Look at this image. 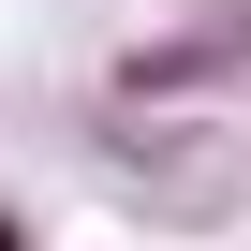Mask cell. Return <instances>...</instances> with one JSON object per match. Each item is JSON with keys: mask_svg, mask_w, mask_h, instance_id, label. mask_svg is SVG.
<instances>
[{"mask_svg": "<svg viewBox=\"0 0 251 251\" xmlns=\"http://www.w3.org/2000/svg\"><path fill=\"white\" fill-rule=\"evenodd\" d=\"M251 59V15H222V30H163V45H133L118 59V103H177V89H222Z\"/></svg>", "mask_w": 251, "mask_h": 251, "instance_id": "cell-1", "label": "cell"}]
</instances>
